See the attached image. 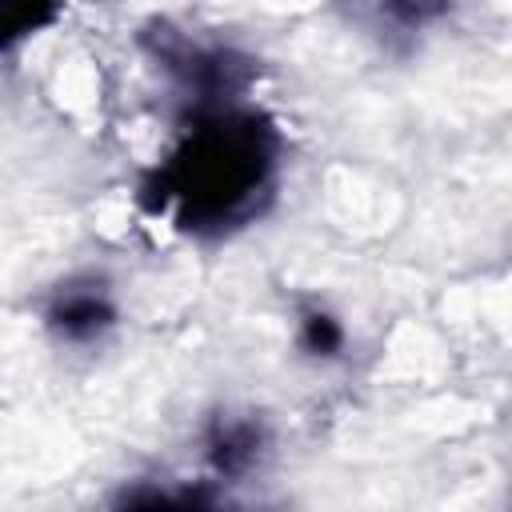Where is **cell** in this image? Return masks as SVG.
I'll return each instance as SVG.
<instances>
[{
  "label": "cell",
  "instance_id": "cell-1",
  "mask_svg": "<svg viewBox=\"0 0 512 512\" xmlns=\"http://www.w3.org/2000/svg\"><path fill=\"white\" fill-rule=\"evenodd\" d=\"M184 160L188 164L176 168L180 188L196 180V188L184 192V204L188 212L208 216V220H228L252 196V188H260L264 168H268V152L252 124L216 128L208 136H196Z\"/></svg>",
  "mask_w": 512,
  "mask_h": 512
}]
</instances>
